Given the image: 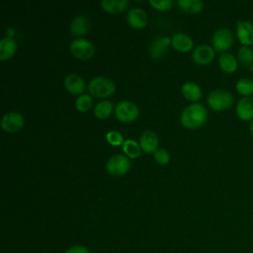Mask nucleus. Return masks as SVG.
<instances>
[{
    "label": "nucleus",
    "mask_w": 253,
    "mask_h": 253,
    "mask_svg": "<svg viewBox=\"0 0 253 253\" xmlns=\"http://www.w3.org/2000/svg\"><path fill=\"white\" fill-rule=\"evenodd\" d=\"M126 21L130 27L134 29H142L147 25L148 16L143 9L133 7L128 10L126 14Z\"/></svg>",
    "instance_id": "ddd939ff"
},
{
    "label": "nucleus",
    "mask_w": 253,
    "mask_h": 253,
    "mask_svg": "<svg viewBox=\"0 0 253 253\" xmlns=\"http://www.w3.org/2000/svg\"><path fill=\"white\" fill-rule=\"evenodd\" d=\"M182 95L188 100L192 102H196L202 98L203 92L201 87L195 82H185L181 87Z\"/></svg>",
    "instance_id": "aec40b11"
},
{
    "label": "nucleus",
    "mask_w": 253,
    "mask_h": 253,
    "mask_svg": "<svg viewBox=\"0 0 253 253\" xmlns=\"http://www.w3.org/2000/svg\"><path fill=\"white\" fill-rule=\"evenodd\" d=\"M90 29L89 19L85 15L74 17L70 23V32L76 36H82L88 33Z\"/></svg>",
    "instance_id": "a211bd4d"
},
{
    "label": "nucleus",
    "mask_w": 253,
    "mask_h": 253,
    "mask_svg": "<svg viewBox=\"0 0 253 253\" xmlns=\"http://www.w3.org/2000/svg\"><path fill=\"white\" fill-rule=\"evenodd\" d=\"M235 90L242 97H250L253 95V79L242 77L235 83Z\"/></svg>",
    "instance_id": "393cba45"
},
{
    "label": "nucleus",
    "mask_w": 253,
    "mask_h": 253,
    "mask_svg": "<svg viewBox=\"0 0 253 253\" xmlns=\"http://www.w3.org/2000/svg\"><path fill=\"white\" fill-rule=\"evenodd\" d=\"M170 44H171V38L165 37V36L155 37L148 47V52L152 58L159 59L165 54Z\"/></svg>",
    "instance_id": "9b49d317"
},
{
    "label": "nucleus",
    "mask_w": 253,
    "mask_h": 253,
    "mask_svg": "<svg viewBox=\"0 0 253 253\" xmlns=\"http://www.w3.org/2000/svg\"><path fill=\"white\" fill-rule=\"evenodd\" d=\"M64 87L69 93H71L73 95H79L80 96V95H82L83 91L86 88V82L78 74L71 73V74H68L65 77Z\"/></svg>",
    "instance_id": "2eb2a0df"
},
{
    "label": "nucleus",
    "mask_w": 253,
    "mask_h": 253,
    "mask_svg": "<svg viewBox=\"0 0 253 253\" xmlns=\"http://www.w3.org/2000/svg\"><path fill=\"white\" fill-rule=\"evenodd\" d=\"M158 135L150 130V129H145L141 132L139 136V144L145 153H154L158 149Z\"/></svg>",
    "instance_id": "4468645a"
},
{
    "label": "nucleus",
    "mask_w": 253,
    "mask_h": 253,
    "mask_svg": "<svg viewBox=\"0 0 253 253\" xmlns=\"http://www.w3.org/2000/svg\"><path fill=\"white\" fill-rule=\"evenodd\" d=\"M249 131H250V133H251V135L253 136V120L250 122V124H249Z\"/></svg>",
    "instance_id": "473e14b6"
},
{
    "label": "nucleus",
    "mask_w": 253,
    "mask_h": 253,
    "mask_svg": "<svg viewBox=\"0 0 253 253\" xmlns=\"http://www.w3.org/2000/svg\"><path fill=\"white\" fill-rule=\"evenodd\" d=\"M25 125L24 117L18 112L6 113L1 120V126L6 132H17L23 128Z\"/></svg>",
    "instance_id": "6e6552de"
},
{
    "label": "nucleus",
    "mask_w": 253,
    "mask_h": 253,
    "mask_svg": "<svg viewBox=\"0 0 253 253\" xmlns=\"http://www.w3.org/2000/svg\"><path fill=\"white\" fill-rule=\"evenodd\" d=\"M122 146H123V151H124L125 155L127 156L128 158L135 159L140 156L141 151H142L140 144L131 138L126 139Z\"/></svg>",
    "instance_id": "5701e85b"
},
{
    "label": "nucleus",
    "mask_w": 253,
    "mask_h": 253,
    "mask_svg": "<svg viewBox=\"0 0 253 253\" xmlns=\"http://www.w3.org/2000/svg\"><path fill=\"white\" fill-rule=\"evenodd\" d=\"M64 253H90V251L86 246L76 244V245H73V246H70L69 248H67Z\"/></svg>",
    "instance_id": "7c9ffc66"
},
{
    "label": "nucleus",
    "mask_w": 253,
    "mask_h": 253,
    "mask_svg": "<svg viewBox=\"0 0 253 253\" xmlns=\"http://www.w3.org/2000/svg\"><path fill=\"white\" fill-rule=\"evenodd\" d=\"M69 50L74 57L80 60H86L94 55L95 47L93 43L86 39L78 38L70 42Z\"/></svg>",
    "instance_id": "423d86ee"
},
{
    "label": "nucleus",
    "mask_w": 253,
    "mask_h": 253,
    "mask_svg": "<svg viewBox=\"0 0 253 253\" xmlns=\"http://www.w3.org/2000/svg\"><path fill=\"white\" fill-rule=\"evenodd\" d=\"M208 119V111L201 103H192L184 108L180 115L182 125L190 129L202 126Z\"/></svg>",
    "instance_id": "f257e3e1"
},
{
    "label": "nucleus",
    "mask_w": 253,
    "mask_h": 253,
    "mask_svg": "<svg viewBox=\"0 0 253 253\" xmlns=\"http://www.w3.org/2000/svg\"><path fill=\"white\" fill-rule=\"evenodd\" d=\"M116 90L115 83L108 77L96 76L92 78L88 84L90 95L98 98H107Z\"/></svg>",
    "instance_id": "7ed1b4c3"
},
{
    "label": "nucleus",
    "mask_w": 253,
    "mask_h": 253,
    "mask_svg": "<svg viewBox=\"0 0 253 253\" xmlns=\"http://www.w3.org/2000/svg\"><path fill=\"white\" fill-rule=\"evenodd\" d=\"M234 43L232 32L227 28H219L215 30L211 36V44L214 50L224 52L231 48Z\"/></svg>",
    "instance_id": "39448f33"
},
{
    "label": "nucleus",
    "mask_w": 253,
    "mask_h": 253,
    "mask_svg": "<svg viewBox=\"0 0 253 253\" xmlns=\"http://www.w3.org/2000/svg\"><path fill=\"white\" fill-rule=\"evenodd\" d=\"M154 160L161 165H166L170 161V155L168 151L164 148H158L154 153Z\"/></svg>",
    "instance_id": "c85d7f7f"
},
{
    "label": "nucleus",
    "mask_w": 253,
    "mask_h": 253,
    "mask_svg": "<svg viewBox=\"0 0 253 253\" xmlns=\"http://www.w3.org/2000/svg\"><path fill=\"white\" fill-rule=\"evenodd\" d=\"M237 60L244 67L253 66V49L251 46L241 45L237 50Z\"/></svg>",
    "instance_id": "b1692460"
},
{
    "label": "nucleus",
    "mask_w": 253,
    "mask_h": 253,
    "mask_svg": "<svg viewBox=\"0 0 253 253\" xmlns=\"http://www.w3.org/2000/svg\"><path fill=\"white\" fill-rule=\"evenodd\" d=\"M130 161L127 156L123 154H115L106 162V170L113 176H123L128 172Z\"/></svg>",
    "instance_id": "0eeeda50"
},
{
    "label": "nucleus",
    "mask_w": 253,
    "mask_h": 253,
    "mask_svg": "<svg viewBox=\"0 0 253 253\" xmlns=\"http://www.w3.org/2000/svg\"><path fill=\"white\" fill-rule=\"evenodd\" d=\"M177 4L181 10L189 14H197L204 9V2L201 0H178Z\"/></svg>",
    "instance_id": "4be33fe9"
},
{
    "label": "nucleus",
    "mask_w": 253,
    "mask_h": 253,
    "mask_svg": "<svg viewBox=\"0 0 253 253\" xmlns=\"http://www.w3.org/2000/svg\"><path fill=\"white\" fill-rule=\"evenodd\" d=\"M128 3V0H103L100 4L106 12L115 14L124 11L127 7Z\"/></svg>",
    "instance_id": "412c9836"
},
{
    "label": "nucleus",
    "mask_w": 253,
    "mask_h": 253,
    "mask_svg": "<svg viewBox=\"0 0 253 253\" xmlns=\"http://www.w3.org/2000/svg\"><path fill=\"white\" fill-rule=\"evenodd\" d=\"M207 102L211 110L215 112H222L229 109L233 105L234 98L232 93L228 90L216 88L208 94Z\"/></svg>",
    "instance_id": "f03ea898"
},
{
    "label": "nucleus",
    "mask_w": 253,
    "mask_h": 253,
    "mask_svg": "<svg viewBox=\"0 0 253 253\" xmlns=\"http://www.w3.org/2000/svg\"><path fill=\"white\" fill-rule=\"evenodd\" d=\"M236 38L242 45H253V23L247 20H237Z\"/></svg>",
    "instance_id": "1a4fd4ad"
},
{
    "label": "nucleus",
    "mask_w": 253,
    "mask_h": 253,
    "mask_svg": "<svg viewBox=\"0 0 253 253\" xmlns=\"http://www.w3.org/2000/svg\"><path fill=\"white\" fill-rule=\"evenodd\" d=\"M214 58V49L209 44H199L192 52V59L199 65L210 64Z\"/></svg>",
    "instance_id": "9d476101"
},
{
    "label": "nucleus",
    "mask_w": 253,
    "mask_h": 253,
    "mask_svg": "<svg viewBox=\"0 0 253 253\" xmlns=\"http://www.w3.org/2000/svg\"><path fill=\"white\" fill-rule=\"evenodd\" d=\"M114 105L111 101L103 100L98 102L94 108V115L101 120L107 119L113 112Z\"/></svg>",
    "instance_id": "a878e982"
},
{
    "label": "nucleus",
    "mask_w": 253,
    "mask_h": 253,
    "mask_svg": "<svg viewBox=\"0 0 253 253\" xmlns=\"http://www.w3.org/2000/svg\"><path fill=\"white\" fill-rule=\"evenodd\" d=\"M235 113L239 120L251 122L253 120V97H242L236 104Z\"/></svg>",
    "instance_id": "f8f14e48"
},
{
    "label": "nucleus",
    "mask_w": 253,
    "mask_h": 253,
    "mask_svg": "<svg viewBox=\"0 0 253 253\" xmlns=\"http://www.w3.org/2000/svg\"><path fill=\"white\" fill-rule=\"evenodd\" d=\"M171 45L178 51L187 52L192 49L194 42L190 36L184 33H176L171 38Z\"/></svg>",
    "instance_id": "dca6fc26"
},
{
    "label": "nucleus",
    "mask_w": 253,
    "mask_h": 253,
    "mask_svg": "<svg viewBox=\"0 0 253 253\" xmlns=\"http://www.w3.org/2000/svg\"><path fill=\"white\" fill-rule=\"evenodd\" d=\"M106 140L114 146H119V145H123L124 143V137L123 134L117 130H109L106 133Z\"/></svg>",
    "instance_id": "cd10ccee"
},
{
    "label": "nucleus",
    "mask_w": 253,
    "mask_h": 253,
    "mask_svg": "<svg viewBox=\"0 0 253 253\" xmlns=\"http://www.w3.org/2000/svg\"><path fill=\"white\" fill-rule=\"evenodd\" d=\"M238 64L237 57L229 52H223L218 56V66L225 73H234L238 68Z\"/></svg>",
    "instance_id": "f3484780"
},
{
    "label": "nucleus",
    "mask_w": 253,
    "mask_h": 253,
    "mask_svg": "<svg viewBox=\"0 0 253 253\" xmlns=\"http://www.w3.org/2000/svg\"><path fill=\"white\" fill-rule=\"evenodd\" d=\"M92 97L89 94H82L80 96L77 97L76 101H75V108L82 113H85L87 111L90 110V108L92 107Z\"/></svg>",
    "instance_id": "bb28decb"
},
{
    "label": "nucleus",
    "mask_w": 253,
    "mask_h": 253,
    "mask_svg": "<svg viewBox=\"0 0 253 253\" xmlns=\"http://www.w3.org/2000/svg\"><path fill=\"white\" fill-rule=\"evenodd\" d=\"M17 51V42L13 38L4 37L0 42V59L6 60L14 56Z\"/></svg>",
    "instance_id": "6ab92c4d"
},
{
    "label": "nucleus",
    "mask_w": 253,
    "mask_h": 253,
    "mask_svg": "<svg viewBox=\"0 0 253 253\" xmlns=\"http://www.w3.org/2000/svg\"><path fill=\"white\" fill-rule=\"evenodd\" d=\"M149 4L156 10L168 11L173 5L171 0H149Z\"/></svg>",
    "instance_id": "c756f323"
},
{
    "label": "nucleus",
    "mask_w": 253,
    "mask_h": 253,
    "mask_svg": "<svg viewBox=\"0 0 253 253\" xmlns=\"http://www.w3.org/2000/svg\"><path fill=\"white\" fill-rule=\"evenodd\" d=\"M15 35L14 33V30L11 29V28H8L7 31H6V37H9V38H13V36Z\"/></svg>",
    "instance_id": "2f4dec72"
},
{
    "label": "nucleus",
    "mask_w": 253,
    "mask_h": 253,
    "mask_svg": "<svg viewBox=\"0 0 253 253\" xmlns=\"http://www.w3.org/2000/svg\"><path fill=\"white\" fill-rule=\"evenodd\" d=\"M250 69H251V70H253V66H252V67H250Z\"/></svg>",
    "instance_id": "72a5a7b5"
},
{
    "label": "nucleus",
    "mask_w": 253,
    "mask_h": 253,
    "mask_svg": "<svg viewBox=\"0 0 253 253\" xmlns=\"http://www.w3.org/2000/svg\"><path fill=\"white\" fill-rule=\"evenodd\" d=\"M116 118L122 123H131L139 116V109L135 103L128 100H122L115 106Z\"/></svg>",
    "instance_id": "20e7f679"
}]
</instances>
